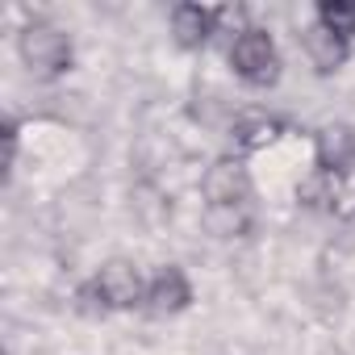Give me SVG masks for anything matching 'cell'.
<instances>
[{
	"label": "cell",
	"mask_w": 355,
	"mask_h": 355,
	"mask_svg": "<svg viewBox=\"0 0 355 355\" xmlns=\"http://www.w3.org/2000/svg\"><path fill=\"white\" fill-rule=\"evenodd\" d=\"M17 55H21V63H26L38 80H59V76H67L71 63H76L71 34H63L55 21H42V17H34V21H26V26L17 30Z\"/></svg>",
	"instance_id": "1"
},
{
	"label": "cell",
	"mask_w": 355,
	"mask_h": 355,
	"mask_svg": "<svg viewBox=\"0 0 355 355\" xmlns=\"http://www.w3.org/2000/svg\"><path fill=\"white\" fill-rule=\"evenodd\" d=\"M226 63L247 88H272L280 80V71H284L280 46L263 26H243L234 34V42L226 46Z\"/></svg>",
	"instance_id": "2"
},
{
	"label": "cell",
	"mask_w": 355,
	"mask_h": 355,
	"mask_svg": "<svg viewBox=\"0 0 355 355\" xmlns=\"http://www.w3.org/2000/svg\"><path fill=\"white\" fill-rule=\"evenodd\" d=\"M201 197L205 205H247L251 197V171L239 155H218L201 171Z\"/></svg>",
	"instance_id": "3"
},
{
	"label": "cell",
	"mask_w": 355,
	"mask_h": 355,
	"mask_svg": "<svg viewBox=\"0 0 355 355\" xmlns=\"http://www.w3.org/2000/svg\"><path fill=\"white\" fill-rule=\"evenodd\" d=\"M96 288L105 293V301H109V309L113 313H125V309H138L142 301H146V280H142V272H138V263L134 259H121V255H113V259H105L101 268H96Z\"/></svg>",
	"instance_id": "4"
},
{
	"label": "cell",
	"mask_w": 355,
	"mask_h": 355,
	"mask_svg": "<svg viewBox=\"0 0 355 355\" xmlns=\"http://www.w3.org/2000/svg\"><path fill=\"white\" fill-rule=\"evenodd\" d=\"M189 305H193V280L184 276V268L167 263V268H159V272L146 280V301H142V309H146L150 318H175V313H184Z\"/></svg>",
	"instance_id": "5"
},
{
	"label": "cell",
	"mask_w": 355,
	"mask_h": 355,
	"mask_svg": "<svg viewBox=\"0 0 355 355\" xmlns=\"http://www.w3.org/2000/svg\"><path fill=\"white\" fill-rule=\"evenodd\" d=\"M226 17H230L226 9H209V5L184 0V5L171 9V38H175L180 51H201V46H209V38L218 34V26Z\"/></svg>",
	"instance_id": "6"
},
{
	"label": "cell",
	"mask_w": 355,
	"mask_h": 355,
	"mask_svg": "<svg viewBox=\"0 0 355 355\" xmlns=\"http://www.w3.org/2000/svg\"><path fill=\"white\" fill-rule=\"evenodd\" d=\"M297 38H301V51H305V59H309V67H313L318 76H334V71H343L347 59H351V42L338 38V34H330V30L318 26V21H309Z\"/></svg>",
	"instance_id": "7"
},
{
	"label": "cell",
	"mask_w": 355,
	"mask_h": 355,
	"mask_svg": "<svg viewBox=\"0 0 355 355\" xmlns=\"http://www.w3.org/2000/svg\"><path fill=\"white\" fill-rule=\"evenodd\" d=\"M297 201L301 209H313V214H338L343 209V175L338 171H326V167H309V175L297 184Z\"/></svg>",
	"instance_id": "8"
},
{
	"label": "cell",
	"mask_w": 355,
	"mask_h": 355,
	"mask_svg": "<svg viewBox=\"0 0 355 355\" xmlns=\"http://www.w3.org/2000/svg\"><path fill=\"white\" fill-rule=\"evenodd\" d=\"M284 138V121L272 117V113H243L230 121V142L243 150V155H255V150H268Z\"/></svg>",
	"instance_id": "9"
},
{
	"label": "cell",
	"mask_w": 355,
	"mask_h": 355,
	"mask_svg": "<svg viewBox=\"0 0 355 355\" xmlns=\"http://www.w3.org/2000/svg\"><path fill=\"white\" fill-rule=\"evenodd\" d=\"M201 230L218 243H234V239H247L255 230V218H251L247 205H205Z\"/></svg>",
	"instance_id": "10"
},
{
	"label": "cell",
	"mask_w": 355,
	"mask_h": 355,
	"mask_svg": "<svg viewBox=\"0 0 355 355\" xmlns=\"http://www.w3.org/2000/svg\"><path fill=\"white\" fill-rule=\"evenodd\" d=\"M355 159V130L351 125H326L313 138V167L326 171H343Z\"/></svg>",
	"instance_id": "11"
},
{
	"label": "cell",
	"mask_w": 355,
	"mask_h": 355,
	"mask_svg": "<svg viewBox=\"0 0 355 355\" xmlns=\"http://www.w3.org/2000/svg\"><path fill=\"white\" fill-rule=\"evenodd\" d=\"M313 21L326 26L330 34L355 42V0H318V9H313Z\"/></svg>",
	"instance_id": "12"
},
{
	"label": "cell",
	"mask_w": 355,
	"mask_h": 355,
	"mask_svg": "<svg viewBox=\"0 0 355 355\" xmlns=\"http://www.w3.org/2000/svg\"><path fill=\"white\" fill-rule=\"evenodd\" d=\"M130 201H134V214H138V222H142V226H163V222H167V214H171V205L163 201V193H159V184H155V180L134 184Z\"/></svg>",
	"instance_id": "13"
},
{
	"label": "cell",
	"mask_w": 355,
	"mask_h": 355,
	"mask_svg": "<svg viewBox=\"0 0 355 355\" xmlns=\"http://www.w3.org/2000/svg\"><path fill=\"white\" fill-rule=\"evenodd\" d=\"M71 305H76V313H80V318H92V322H101V318H109V313H113V309H109V301H105V293L96 288V280L76 284Z\"/></svg>",
	"instance_id": "14"
},
{
	"label": "cell",
	"mask_w": 355,
	"mask_h": 355,
	"mask_svg": "<svg viewBox=\"0 0 355 355\" xmlns=\"http://www.w3.org/2000/svg\"><path fill=\"white\" fill-rule=\"evenodd\" d=\"M5 175H13L17 171V146H21V125H17V117H9L5 121Z\"/></svg>",
	"instance_id": "15"
},
{
	"label": "cell",
	"mask_w": 355,
	"mask_h": 355,
	"mask_svg": "<svg viewBox=\"0 0 355 355\" xmlns=\"http://www.w3.org/2000/svg\"><path fill=\"white\" fill-rule=\"evenodd\" d=\"M338 175H343V197H347V201L355 205V159H351V163H347V167H343Z\"/></svg>",
	"instance_id": "16"
}]
</instances>
